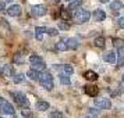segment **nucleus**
<instances>
[{
	"label": "nucleus",
	"instance_id": "e433bc0d",
	"mask_svg": "<svg viewBox=\"0 0 124 118\" xmlns=\"http://www.w3.org/2000/svg\"><path fill=\"white\" fill-rule=\"evenodd\" d=\"M123 85H124V75H123Z\"/></svg>",
	"mask_w": 124,
	"mask_h": 118
},
{
	"label": "nucleus",
	"instance_id": "39448f33",
	"mask_svg": "<svg viewBox=\"0 0 124 118\" xmlns=\"http://www.w3.org/2000/svg\"><path fill=\"white\" fill-rule=\"evenodd\" d=\"M11 97L16 100V103H17L18 106H21V107H28L29 106L28 99H27V96L24 95L23 92H13Z\"/></svg>",
	"mask_w": 124,
	"mask_h": 118
},
{
	"label": "nucleus",
	"instance_id": "a211bd4d",
	"mask_svg": "<svg viewBox=\"0 0 124 118\" xmlns=\"http://www.w3.org/2000/svg\"><path fill=\"white\" fill-rule=\"evenodd\" d=\"M36 110H39V111H46V110H49V103L47 101H43V100H40V101H38L36 103Z\"/></svg>",
	"mask_w": 124,
	"mask_h": 118
},
{
	"label": "nucleus",
	"instance_id": "b1692460",
	"mask_svg": "<svg viewBox=\"0 0 124 118\" xmlns=\"http://www.w3.org/2000/svg\"><path fill=\"white\" fill-rule=\"evenodd\" d=\"M60 82H62V85H67V86L71 83V81H70L67 74H60Z\"/></svg>",
	"mask_w": 124,
	"mask_h": 118
},
{
	"label": "nucleus",
	"instance_id": "f704fd0d",
	"mask_svg": "<svg viewBox=\"0 0 124 118\" xmlns=\"http://www.w3.org/2000/svg\"><path fill=\"white\" fill-rule=\"evenodd\" d=\"M3 10H4V3L0 1V11H3Z\"/></svg>",
	"mask_w": 124,
	"mask_h": 118
},
{
	"label": "nucleus",
	"instance_id": "6e6552de",
	"mask_svg": "<svg viewBox=\"0 0 124 118\" xmlns=\"http://www.w3.org/2000/svg\"><path fill=\"white\" fill-rule=\"evenodd\" d=\"M84 90H85V93L88 96H91V97H96L98 93H99V88L95 86V85H85Z\"/></svg>",
	"mask_w": 124,
	"mask_h": 118
},
{
	"label": "nucleus",
	"instance_id": "dca6fc26",
	"mask_svg": "<svg viewBox=\"0 0 124 118\" xmlns=\"http://www.w3.org/2000/svg\"><path fill=\"white\" fill-rule=\"evenodd\" d=\"M124 64V46L118 47V51H117V65L121 67Z\"/></svg>",
	"mask_w": 124,
	"mask_h": 118
},
{
	"label": "nucleus",
	"instance_id": "2eb2a0df",
	"mask_svg": "<svg viewBox=\"0 0 124 118\" xmlns=\"http://www.w3.org/2000/svg\"><path fill=\"white\" fill-rule=\"evenodd\" d=\"M110 10H113L114 13L123 10V1H120V0H114V1H112V3H110Z\"/></svg>",
	"mask_w": 124,
	"mask_h": 118
},
{
	"label": "nucleus",
	"instance_id": "f8f14e48",
	"mask_svg": "<svg viewBox=\"0 0 124 118\" xmlns=\"http://www.w3.org/2000/svg\"><path fill=\"white\" fill-rule=\"evenodd\" d=\"M66 42H67V46H68L70 50H75V49L79 47V42H78V39H75V38H70V39H67Z\"/></svg>",
	"mask_w": 124,
	"mask_h": 118
},
{
	"label": "nucleus",
	"instance_id": "aec40b11",
	"mask_svg": "<svg viewBox=\"0 0 124 118\" xmlns=\"http://www.w3.org/2000/svg\"><path fill=\"white\" fill-rule=\"evenodd\" d=\"M81 6V0H73V1H70V6H68V10L70 11H75L77 8H79Z\"/></svg>",
	"mask_w": 124,
	"mask_h": 118
},
{
	"label": "nucleus",
	"instance_id": "9b49d317",
	"mask_svg": "<svg viewBox=\"0 0 124 118\" xmlns=\"http://www.w3.org/2000/svg\"><path fill=\"white\" fill-rule=\"evenodd\" d=\"M27 76H28L31 81H39L40 72L38 71V69H34V68H31L28 72H27Z\"/></svg>",
	"mask_w": 124,
	"mask_h": 118
},
{
	"label": "nucleus",
	"instance_id": "f257e3e1",
	"mask_svg": "<svg viewBox=\"0 0 124 118\" xmlns=\"http://www.w3.org/2000/svg\"><path fill=\"white\" fill-rule=\"evenodd\" d=\"M91 18V13L88 10H84V8H77L73 14V20L77 24H85L86 21H89Z\"/></svg>",
	"mask_w": 124,
	"mask_h": 118
},
{
	"label": "nucleus",
	"instance_id": "393cba45",
	"mask_svg": "<svg viewBox=\"0 0 124 118\" xmlns=\"http://www.w3.org/2000/svg\"><path fill=\"white\" fill-rule=\"evenodd\" d=\"M24 79H25V76H24L23 74H16L14 78H13V81H14V83H21Z\"/></svg>",
	"mask_w": 124,
	"mask_h": 118
},
{
	"label": "nucleus",
	"instance_id": "c756f323",
	"mask_svg": "<svg viewBox=\"0 0 124 118\" xmlns=\"http://www.w3.org/2000/svg\"><path fill=\"white\" fill-rule=\"evenodd\" d=\"M50 118H63V114L60 111H53L50 114Z\"/></svg>",
	"mask_w": 124,
	"mask_h": 118
},
{
	"label": "nucleus",
	"instance_id": "7c9ffc66",
	"mask_svg": "<svg viewBox=\"0 0 124 118\" xmlns=\"http://www.w3.org/2000/svg\"><path fill=\"white\" fill-rule=\"evenodd\" d=\"M59 28L63 29V31H67V29L70 28V25H68V24H64V22H60L59 24Z\"/></svg>",
	"mask_w": 124,
	"mask_h": 118
},
{
	"label": "nucleus",
	"instance_id": "4be33fe9",
	"mask_svg": "<svg viewBox=\"0 0 124 118\" xmlns=\"http://www.w3.org/2000/svg\"><path fill=\"white\" fill-rule=\"evenodd\" d=\"M105 45H106V40H105V38H103V36H99V38H96V39H95V46H96V47H101V49H103V47H105Z\"/></svg>",
	"mask_w": 124,
	"mask_h": 118
},
{
	"label": "nucleus",
	"instance_id": "5701e85b",
	"mask_svg": "<svg viewBox=\"0 0 124 118\" xmlns=\"http://www.w3.org/2000/svg\"><path fill=\"white\" fill-rule=\"evenodd\" d=\"M70 10H68V8H62V10H60V15H62V18L63 20H70V18H71V14H70Z\"/></svg>",
	"mask_w": 124,
	"mask_h": 118
},
{
	"label": "nucleus",
	"instance_id": "423d86ee",
	"mask_svg": "<svg viewBox=\"0 0 124 118\" xmlns=\"http://www.w3.org/2000/svg\"><path fill=\"white\" fill-rule=\"evenodd\" d=\"M95 106L99 107L101 110H109L110 107H112V101L109 100V99H95Z\"/></svg>",
	"mask_w": 124,
	"mask_h": 118
},
{
	"label": "nucleus",
	"instance_id": "9d476101",
	"mask_svg": "<svg viewBox=\"0 0 124 118\" xmlns=\"http://www.w3.org/2000/svg\"><path fill=\"white\" fill-rule=\"evenodd\" d=\"M103 60L106 62H109V64H116L117 62V54L114 51H106L103 54Z\"/></svg>",
	"mask_w": 124,
	"mask_h": 118
},
{
	"label": "nucleus",
	"instance_id": "c9c22d12",
	"mask_svg": "<svg viewBox=\"0 0 124 118\" xmlns=\"http://www.w3.org/2000/svg\"><path fill=\"white\" fill-rule=\"evenodd\" d=\"M52 1H54V3H59V1H60V0H52Z\"/></svg>",
	"mask_w": 124,
	"mask_h": 118
},
{
	"label": "nucleus",
	"instance_id": "bb28decb",
	"mask_svg": "<svg viewBox=\"0 0 124 118\" xmlns=\"http://www.w3.org/2000/svg\"><path fill=\"white\" fill-rule=\"evenodd\" d=\"M21 114H23L25 118H34V115H32V112H31V110H28L27 107L24 108V110H21Z\"/></svg>",
	"mask_w": 124,
	"mask_h": 118
},
{
	"label": "nucleus",
	"instance_id": "a19ab883",
	"mask_svg": "<svg viewBox=\"0 0 124 118\" xmlns=\"http://www.w3.org/2000/svg\"><path fill=\"white\" fill-rule=\"evenodd\" d=\"M0 118H3V117H0Z\"/></svg>",
	"mask_w": 124,
	"mask_h": 118
},
{
	"label": "nucleus",
	"instance_id": "6ab92c4d",
	"mask_svg": "<svg viewBox=\"0 0 124 118\" xmlns=\"http://www.w3.org/2000/svg\"><path fill=\"white\" fill-rule=\"evenodd\" d=\"M84 78L88 79V81H96L99 76H98V74H96L95 71H86V72L84 74Z\"/></svg>",
	"mask_w": 124,
	"mask_h": 118
},
{
	"label": "nucleus",
	"instance_id": "ea45409f",
	"mask_svg": "<svg viewBox=\"0 0 124 118\" xmlns=\"http://www.w3.org/2000/svg\"><path fill=\"white\" fill-rule=\"evenodd\" d=\"M67 1H73V0H67Z\"/></svg>",
	"mask_w": 124,
	"mask_h": 118
},
{
	"label": "nucleus",
	"instance_id": "c85d7f7f",
	"mask_svg": "<svg viewBox=\"0 0 124 118\" xmlns=\"http://www.w3.org/2000/svg\"><path fill=\"white\" fill-rule=\"evenodd\" d=\"M24 61V58H23V54H20V53H17L16 56H14V62H23Z\"/></svg>",
	"mask_w": 124,
	"mask_h": 118
},
{
	"label": "nucleus",
	"instance_id": "ddd939ff",
	"mask_svg": "<svg viewBox=\"0 0 124 118\" xmlns=\"http://www.w3.org/2000/svg\"><path fill=\"white\" fill-rule=\"evenodd\" d=\"M105 18H106V13L103 10H95V13H93V20L95 21L101 22V21H105Z\"/></svg>",
	"mask_w": 124,
	"mask_h": 118
},
{
	"label": "nucleus",
	"instance_id": "72a5a7b5",
	"mask_svg": "<svg viewBox=\"0 0 124 118\" xmlns=\"http://www.w3.org/2000/svg\"><path fill=\"white\" fill-rule=\"evenodd\" d=\"M117 22H118V27L124 29V17H120V18H118V21H117Z\"/></svg>",
	"mask_w": 124,
	"mask_h": 118
},
{
	"label": "nucleus",
	"instance_id": "20e7f679",
	"mask_svg": "<svg viewBox=\"0 0 124 118\" xmlns=\"http://www.w3.org/2000/svg\"><path fill=\"white\" fill-rule=\"evenodd\" d=\"M0 111L6 115H14L16 114V110L13 107L11 103H8L7 100H4L3 97H0Z\"/></svg>",
	"mask_w": 124,
	"mask_h": 118
},
{
	"label": "nucleus",
	"instance_id": "f3484780",
	"mask_svg": "<svg viewBox=\"0 0 124 118\" xmlns=\"http://www.w3.org/2000/svg\"><path fill=\"white\" fill-rule=\"evenodd\" d=\"M46 29L47 28H43V27H36L35 28V38L39 40V42L43 39V34L46 32Z\"/></svg>",
	"mask_w": 124,
	"mask_h": 118
},
{
	"label": "nucleus",
	"instance_id": "2f4dec72",
	"mask_svg": "<svg viewBox=\"0 0 124 118\" xmlns=\"http://www.w3.org/2000/svg\"><path fill=\"white\" fill-rule=\"evenodd\" d=\"M88 111H89V114H91V115H93V117H95V115H98V114H99V111H98L96 108H89Z\"/></svg>",
	"mask_w": 124,
	"mask_h": 118
},
{
	"label": "nucleus",
	"instance_id": "4468645a",
	"mask_svg": "<svg viewBox=\"0 0 124 118\" xmlns=\"http://www.w3.org/2000/svg\"><path fill=\"white\" fill-rule=\"evenodd\" d=\"M0 74L3 76H11L14 71H13V68L10 65H3V67H0Z\"/></svg>",
	"mask_w": 124,
	"mask_h": 118
},
{
	"label": "nucleus",
	"instance_id": "7ed1b4c3",
	"mask_svg": "<svg viewBox=\"0 0 124 118\" xmlns=\"http://www.w3.org/2000/svg\"><path fill=\"white\" fill-rule=\"evenodd\" d=\"M29 61H31V65L34 69H38V71H43L46 68L45 62L42 60V57L38 56V54H32V56L29 57Z\"/></svg>",
	"mask_w": 124,
	"mask_h": 118
},
{
	"label": "nucleus",
	"instance_id": "a878e982",
	"mask_svg": "<svg viewBox=\"0 0 124 118\" xmlns=\"http://www.w3.org/2000/svg\"><path fill=\"white\" fill-rule=\"evenodd\" d=\"M62 69L64 71V74H67V75H71V74L74 72V68L71 67V65H63Z\"/></svg>",
	"mask_w": 124,
	"mask_h": 118
},
{
	"label": "nucleus",
	"instance_id": "f03ea898",
	"mask_svg": "<svg viewBox=\"0 0 124 118\" xmlns=\"http://www.w3.org/2000/svg\"><path fill=\"white\" fill-rule=\"evenodd\" d=\"M39 83L45 88L46 90H52L54 88V83H53V78L49 72H42L39 76Z\"/></svg>",
	"mask_w": 124,
	"mask_h": 118
},
{
	"label": "nucleus",
	"instance_id": "79ce46f5",
	"mask_svg": "<svg viewBox=\"0 0 124 118\" xmlns=\"http://www.w3.org/2000/svg\"><path fill=\"white\" fill-rule=\"evenodd\" d=\"M16 118H17V117H16Z\"/></svg>",
	"mask_w": 124,
	"mask_h": 118
},
{
	"label": "nucleus",
	"instance_id": "cd10ccee",
	"mask_svg": "<svg viewBox=\"0 0 124 118\" xmlns=\"http://www.w3.org/2000/svg\"><path fill=\"white\" fill-rule=\"evenodd\" d=\"M46 32L50 35V36H56V35L59 34V31H57L56 28H47V29H46Z\"/></svg>",
	"mask_w": 124,
	"mask_h": 118
},
{
	"label": "nucleus",
	"instance_id": "4c0bfd02",
	"mask_svg": "<svg viewBox=\"0 0 124 118\" xmlns=\"http://www.w3.org/2000/svg\"><path fill=\"white\" fill-rule=\"evenodd\" d=\"M85 118H92V117H85Z\"/></svg>",
	"mask_w": 124,
	"mask_h": 118
},
{
	"label": "nucleus",
	"instance_id": "0eeeda50",
	"mask_svg": "<svg viewBox=\"0 0 124 118\" xmlns=\"http://www.w3.org/2000/svg\"><path fill=\"white\" fill-rule=\"evenodd\" d=\"M31 14L34 17H42L46 14V7L42 6V4H38V6H32L31 7Z\"/></svg>",
	"mask_w": 124,
	"mask_h": 118
},
{
	"label": "nucleus",
	"instance_id": "412c9836",
	"mask_svg": "<svg viewBox=\"0 0 124 118\" xmlns=\"http://www.w3.org/2000/svg\"><path fill=\"white\" fill-rule=\"evenodd\" d=\"M67 49H68V46H67V42H66V40H60L59 43H56V50L66 51Z\"/></svg>",
	"mask_w": 124,
	"mask_h": 118
},
{
	"label": "nucleus",
	"instance_id": "473e14b6",
	"mask_svg": "<svg viewBox=\"0 0 124 118\" xmlns=\"http://www.w3.org/2000/svg\"><path fill=\"white\" fill-rule=\"evenodd\" d=\"M114 45H116V47H121V46H124V42H123V40L116 39V40H114Z\"/></svg>",
	"mask_w": 124,
	"mask_h": 118
},
{
	"label": "nucleus",
	"instance_id": "58836bf2",
	"mask_svg": "<svg viewBox=\"0 0 124 118\" xmlns=\"http://www.w3.org/2000/svg\"><path fill=\"white\" fill-rule=\"evenodd\" d=\"M7 1H13V0H7Z\"/></svg>",
	"mask_w": 124,
	"mask_h": 118
},
{
	"label": "nucleus",
	"instance_id": "1a4fd4ad",
	"mask_svg": "<svg viewBox=\"0 0 124 118\" xmlns=\"http://www.w3.org/2000/svg\"><path fill=\"white\" fill-rule=\"evenodd\" d=\"M21 6L20 4H13V6L8 7V10H7V13H8V15L10 17H20L21 15Z\"/></svg>",
	"mask_w": 124,
	"mask_h": 118
}]
</instances>
